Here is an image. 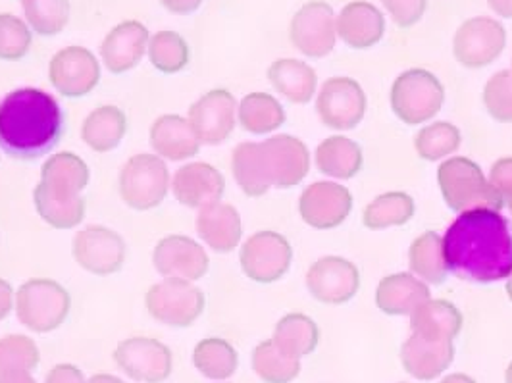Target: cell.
Here are the masks:
<instances>
[{
	"instance_id": "11a10c76",
	"label": "cell",
	"mask_w": 512,
	"mask_h": 383,
	"mask_svg": "<svg viewBox=\"0 0 512 383\" xmlns=\"http://www.w3.org/2000/svg\"><path fill=\"white\" fill-rule=\"evenodd\" d=\"M505 291H507V295H509V299L512 301V274L507 278V285H505Z\"/></svg>"
},
{
	"instance_id": "74e56055",
	"label": "cell",
	"mask_w": 512,
	"mask_h": 383,
	"mask_svg": "<svg viewBox=\"0 0 512 383\" xmlns=\"http://www.w3.org/2000/svg\"><path fill=\"white\" fill-rule=\"evenodd\" d=\"M461 143V129L451 122H436L416 133L414 151L426 162H439L459 151Z\"/></svg>"
},
{
	"instance_id": "f907efd6",
	"label": "cell",
	"mask_w": 512,
	"mask_h": 383,
	"mask_svg": "<svg viewBox=\"0 0 512 383\" xmlns=\"http://www.w3.org/2000/svg\"><path fill=\"white\" fill-rule=\"evenodd\" d=\"M487 4L497 16L512 20V0H487Z\"/></svg>"
},
{
	"instance_id": "9f6ffc18",
	"label": "cell",
	"mask_w": 512,
	"mask_h": 383,
	"mask_svg": "<svg viewBox=\"0 0 512 383\" xmlns=\"http://www.w3.org/2000/svg\"><path fill=\"white\" fill-rule=\"evenodd\" d=\"M505 383H512V362L505 370Z\"/></svg>"
},
{
	"instance_id": "44dd1931",
	"label": "cell",
	"mask_w": 512,
	"mask_h": 383,
	"mask_svg": "<svg viewBox=\"0 0 512 383\" xmlns=\"http://www.w3.org/2000/svg\"><path fill=\"white\" fill-rule=\"evenodd\" d=\"M170 189L178 203L201 210L222 201L226 179L218 168L208 162H189L174 174Z\"/></svg>"
},
{
	"instance_id": "484cf974",
	"label": "cell",
	"mask_w": 512,
	"mask_h": 383,
	"mask_svg": "<svg viewBox=\"0 0 512 383\" xmlns=\"http://www.w3.org/2000/svg\"><path fill=\"white\" fill-rule=\"evenodd\" d=\"M453 341H428L410 335L401 347V364L405 372L420 382H432L453 364Z\"/></svg>"
},
{
	"instance_id": "1f68e13d",
	"label": "cell",
	"mask_w": 512,
	"mask_h": 383,
	"mask_svg": "<svg viewBox=\"0 0 512 383\" xmlns=\"http://www.w3.org/2000/svg\"><path fill=\"white\" fill-rule=\"evenodd\" d=\"M410 274L428 283L439 285L447 280L449 266L443 249V237L436 231H426L412 241L409 249Z\"/></svg>"
},
{
	"instance_id": "8fae6325",
	"label": "cell",
	"mask_w": 512,
	"mask_h": 383,
	"mask_svg": "<svg viewBox=\"0 0 512 383\" xmlns=\"http://www.w3.org/2000/svg\"><path fill=\"white\" fill-rule=\"evenodd\" d=\"M293 260V249L282 233L272 230L256 231L239 253V264L249 280L268 285L282 280Z\"/></svg>"
},
{
	"instance_id": "6da1fadb",
	"label": "cell",
	"mask_w": 512,
	"mask_h": 383,
	"mask_svg": "<svg viewBox=\"0 0 512 383\" xmlns=\"http://www.w3.org/2000/svg\"><path fill=\"white\" fill-rule=\"evenodd\" d=\"M449 272L474 283H495L512 274V226L497 210L462 212L443 237Z\"/></svg>"
},
{
	"instance_id": "8992f818",
	"label": "cell",
	"mask_w": 512,
	"mask_h": 383,
	"mask_svg": "<svg viewBox=\"0 0 512 383\" xmlns=\"http://www.w3.org/2000/svg\"><path fill=\"white\" fill-rule=\"evenodd\" d=\"M445 89L432 72L410 68L391 85L389 104L393 114L407 126H420L439 114Z\"/></svg>"
},
{
	"instance_id": "5bb4252c",
	"label": "cell",
	"mask_w": 512,
	"mask_h": 383,
	"mask_svg": "<svg viewBox=\"0 0 512 383\" xmlns=\"http://www.w3.org/2000/svg\"><path fill=\"white\" fill-rule=\"evenodd\" d=\"M114 360L118 368L135 382H166L174 368V358L168 345L153 337H129L116 351Z\"/></svg>"
},
{
	"instance_id": "db71d44e",
	"label": "cell",
	"mask_w": 512,
	"mask_h": 383,
	"mask_svg": "<svg viewBox=\"0 0 512 383\" xmlns=\"http://www.w3.org/2000/svg\"><path fill=\"white\" fill-rule=\"evenodd\" d=\"M89 383H126L122 382L120 378H116V376H112V374H97V376H93Z\"/></svg>"
},
{
	"instance_id": "836d02e7",
	"label": "cell",
	"mask_w": 512,
	"mask_h": 383,
	"mask_svg": "<svg viewBox=\"0 0 512 383\" xmlns=\"http://www.w3.org/2000/svg\"><path fill=\"white\" fill-rule=\"evenodd\" d=\"M237 120L245 131L266 135L282 128L285 110L282 103L268 93H249L237 104Z\"/></svg>"
},
{
	"instance_id": "ac0fdd59",
	"label": "cell",
	"mask_w": 512,
	"mask_h": 383,
	"mask_svg": "<svg viewBox=\"0 0 512 383\" xmlns=\"http://www.w3.org/2000/svg\"><path fill=\"white\" fill-rule=\"evenodd\" d=\"M154 270L164 278L199 281L205 278L210 258L205 247L187 235H166L153 251Z\"/></svg>"
},
{
	"instance_id": "d590c367",
	"label": "cell",
	"mask_w": 512,
	"mask_h": 383,
	"mask_svg": "<svg viewBox=\"0 0 512 383\" xmlns=\"http://www.w3.org/2000/svg\"><path fill=\"white\" fill-rule=\"evenodd\" d=\"M193 364L208 380L224 382L235 374L239 366V355L226 339L206 337L197 343L193 351Z\"/></svg>"
},
{
	"instance_id": "c3c4849f",
	"label": "cell",
	"mask_w": 512,
	"mask_h": 383,
	"mask_svg": "<svg viewBox=\"0 0 512 383\" xmlns=\"http://www.w3.org/2000/svg\"><path fill=\"white\" fill-rule=\"evenodd\" d=\"M16 307V295L14 287L6 280L0 278V322L10 316V312Z\"/></svg>"
},
{
	"instance_id": "8d00e7d4",
	"label": "cell",
	"mask_w": 512,
	"mask_h": 383,
	"mask_svg": "<svg viewBox=\"0 0 512 383\" xmlns=\"http://www.w3.org/2000/svg\"><path fill=\"white\" fill-rule=\"evenodd\" d=\"M253 370L264 383H291L301 374V360L283 355L272 339H266L253 351Z\"/></svg>"
},
{
	"instance_id": "60d3db41",
	"label": "cell",
	"mask_w": 512,
	"mask_h": 383,
	"mask_svg": "<svg viewBox=\"0 0 512 383\" xmlns=\"http://www.w3.org/2000/svg\"><path fill=\"white\" fill-rule=\"evenodd\" d=\"M27 24L39 35L62 33L70 22V0H22Z\"/></svg>"
},
{
	"instance_id": "e575fe53",
	"label": "cell",
	"mask_w": 512,
	"mask_h": 383,
	"mask_svg": "<svg viewBox=\"0 0 512 383\" xmlns=\"http://www.w3.org/2000/svg\"><path fill=\"white\" fill-rule=\"evenodd\" d=\"M414 201L409 193L389 191L368 203L362 212V224L372 231L405 226L414 216Z\"/></svg>"
},
{
	"instance_id": "7a4b0ae2",
	"label": "cell",
	"mask_w": 512,
	"mask_h": 383,
	"mask_svg": "<svg viewBox=\"0 0 512 383\" xmlns=\"http://www.w3.org/2000/svg\"><path fill=\"white\" fill-rule=\"evenodd\" d=\"M64 116L47 91L24 87L0 101V147L16 158L49 153L62 137Z\"/></svg>"
},
{
	"instance_id": "4dcf8cb0",
	"label": "cell",
	"mask_w": 512,
	"mask_h": 383,
	"mask_svg": "<svg viewBox=\"0 0 512 383\" xmlns=\"http://www.w3.org/2000/svg\"><path fill=\"white\" fill-rule=\"evenodd\" d=\"M314 162L328 178L353 179L362 170L364 158L359 143L345 135H332L316 147Z\"/></svg>"
},
{
	"instance_id": "b9f144b4",
	"label": "cell",
	"mask_w": 512,
	"mask_h": 383,
	"mask_svg": "<svg viewBox=\"0 0 512 383\" xmlns=\"http://www.w3.org/2000/svg\"><path fill=\"white\" fill-rule=\"evenodd\" d=\"M39 360V347L31 337L12 333L0 339V376L22 370L31 372L39 366Z\"/></svg>"
},
{
	"instance_id": "f35d334b",
	"label": "cell",
	"mask_w": 512,
	"mask_h": 383,
	"mask_svg": "<svg viewBox=\"0 0 512 383\" xmlns=\"http://www.w3.org/2000/svg\"><path fill=\"white\" fill-rule=\"evenodd\" d=\"M149 60L160 74H180L189 64V45L176 31H158L149 41Z\"/></svg>"
},
{
	"instance_id": "5b68a950",
	"label": "cell",
	"mask_w": 512,
	"mask_h": 383,
	"mask_svg": "<svg viewBox=\"0 0 512 383\" xmlns=\"http://www.w3.org/2000/svg\"><path fill=\"white\" fill-rule=\"evenodd\" d=\"M72 308V297L64 285L49 278H31L16 291V314L29 332L58 330Z\"/></svg>"
},
{
	"instance_id": "e0dca14e",
	"label": "cell",
	"mask_w": 512,
	"mask_h": 383,
	"mask_svg": "<svg viewBox=\"0 0 512 383\" xmlns=\"http://www.w3.org/2000/svg\"><path fill=\"white\" fill-rule=\"evenodd\" d=\"M49 79L62 97L81 99L99 85L101 64L85 47H66L52 56Z\"/></svg>"
},
{
	"instance_id": "ab89813d",
	"label": "cell",
	"mask_w": 512,
	"mask_h": 383,
	"mask_svg": "<svg viewBox=\"0 0 512 383\" xmlns=\"http://www.w3.org/2000/svg\"><path fill=\"white\" fill-rule=\"evenodd\" d=\"M231 172H233V178L237 181V185L241 187V191L251 199L264 197L272 189L262 176L258 153H256V143L245 141L233 149Z\"/></svg>"
},
{
	"instance_id": "d6a6232c",
	"label": "cell",
	"mask_w": 512,
	"mask_h": 383,
	"mask_svg": "<svg viewBox=\"0 0 512 383\" xmlns=\"http://www.w3.org/2000/svg\"><path fill=\"white\" fill-rule=\"evenodd\" d=\"M272 341L282 351L283 355L291 358L308 357L316 351L320 341V330L312 318L301 312L285 314L276 324Z\"/></svg>"
},
{
	"instance_id": "ffe728a7",
	"label": "cell",
	"mask_w": 512,
	"mask_h": 383,
	"mask_svg": "<svg viewBox=\"0 0 512 383\" xmlns=\"http://www.w3.org/2000/svg\"><path fill=\"white\" fill-rule=\"evenodd\" d=\"M187 120L201 145H222L237 122V101L228 89H212L191 104Z\"/></svg>"
},
{
	"instance_id": "7dc6e473",
	"label": "cell",
	"mask_w": 512,
	"mask_h": 383,
	"mask_svg": "<svg viewBox=\"0 0 512 383\" xmlns=\"http://www.w3.org/2000/svg\"><path fill=\"white\" fill-rule=\"evenodd\" d=\"M45 383H89L83 372L74 364H56Z\"/></svg>"
},
{
	"instance_id": "7bdbcfd3",
	"label": "cell",
	"mask_w": 512,
	"mask_h": 383,
	"mask_svg": "<svg viewBox=\"0 0 512 383\" xmlns=\"http://www.w3.org/2000/svg\"><path fill=\"white\" fill-rule=\"evenodd\" d=\"M33 37L24 20L14 14H0V60H22L31 49Z\"/></svg>"
},
{
	"instance_id": "680465c9",
	"label": "cell",
	"mask_w": 512,
	"mask_h": 383,
	"mask_svg": "<svg viewBox=\"0 0 512 383\" xmlns=\"http://www.w3.org/2000/svg\"><path fill=\"white\" fill-rule=\"evenodd\" d=\"M511 72H512V70H511Z\"/></svg>"
},
{
	"instance_id": "2e32d148",
	"label": "cell",
	"mask_w": 512,
	"mask_h": 383,
	"mask_svg": "<svg viewBox=\"0 0 512 383\" xmlns=\"http://www.w3.org/2000/svg\"><path fill=\"white\" fill-rule=\"evenodd\" d=\"M307 289L318 303L345 305L359 293V268L343 256L318 258L308 268Z\"/></svg>"
},
{
	"instance_id": "30bf717a",
	"label": "cell",
	"mask_w": 512,
	"mask_h": 383,
	"mask_svg": "<svg viewBox=\"0 0 512 383\" xmlns=\"http://www.w3.org/2000/svg\"><path fill=\"white\" fill-rule=\"evenodd\" d=\"M505 47V27L487 16L466 20L453 39V54L466 70H482L491 66L503 54Z\"/></svg>"
},
{
	"instance_id": "d4e9b609",
	"label": "cell",
	"mask_w": 512,
	"mask_h": 383,
	"mask_svg": "<svg viewBox=\"0 0 512 383\" xmlns=\"http://www.w3.org/2000/svg\"><path fill=\"white\" fill-rule=\"evenodd\" d=\"M195 230L199 239L214 253L226 255L237 249L243 237L241 214L228 203H214L199 210Z\"/></svg>"
},
{
	"instance_id": "f1b7e54d",
	"label": "cell",
	"mask_w": 512,
	"mask_h": 383,
	"mask_svg": "<svg viewBox=\"0 0 512 383\" xmlns=\"http://www.w3.org/2000/svg\"><path fill=\"white\" fill-rule=\"evenodd\" d=\"M128 131V118L122 108L106 104L95 108L81 126L83 143L95 153H110L118 149Z\"/></svg>"
},
{
	"instance_id": "277c9868",
	"label": "cell",
	"mask_w": 512,
	"mask_h": 383,
	"mask_svg": "<svg viewBox=\"0 0 512 383\" xmlns=\"http://www.w3.org/2000/svg\"><path fill=\"white\" fill-rule=\"evenodd\" d=\"M437 183L453 212L462 214L478 208L501 212L505 208L503 199L491 187L482 168L466 156H453L441 162L437 168Z\"/></svg>"
},
{
	"instance_id": "6f0895ef",
	"label": "cell",
	"mask_w": 512,
	"mask_h": 383,
	"mask_svg": "<svg viewBox=\"0 0 512 383\" xmlns=\"http://www.w3.org/2000/svg\"><path fill=\"white\" fill-rule=\"evenodd\" d=\"M401 383H407V382H401Z\"/></svg>"
},
{
	"instance_id": "f6af8a7d",
	"label": "cell",
	"mask_w": 512,
	"mask_h": 383,
	"mask_svg": "<svg viewBox=\"0 0 512 383\" xmlns=\"http://www.w3.org/2000/svg\"><path fill=\"white\" fill-rule=\"evenodd\" d=\"M382 4L391 20L403 29L416 26L428 8V0H382Z\"/></svg>"
},
{
	"instance_id": "f546056e",
	"label": "cell",
	"mask_w": 512,
	"mask_h": 383,
	"mask_svg": "<svg viewBox=\"0 0 512 383\" xmlns=\"http://www.w3.org/2000/svg\"><path fill=\"white\" fill-rule=\"evenodd\" d=\"M268 81L272 87L293 104H308L312 101L318 76L312 66L297 58H280L270 64Z\"/></svg>"
},
{
	"instance_id": "4fadbf2b",
	"label": "cell",
	"mask_w": 512,
	"mask_h": 383,
	"mask_svg": "<svg viewBox=\"0 0 512 383\" xmlns=\"http://www.w3.org/2000/svg\"><path fill=\"white\" fill-rule=\"evenodd\" d=\"M289 39L293 47L308 58H326L332 54L337 41L332 6L324 0L303 4L289 24Z\"/></svg>"
},
{
	"instance_id": "7c38bea8",
	"label": "cell",
	"mask_w": 512,
	"mask_h": 383,
	"mask_svg": "<svg viewBox=\"0 0 512 383\" xmlns=\"http://www.w3.org/2000/svg\"><path fill=\"white\" fill-rule=\"evenodd\" d=\"M316 112L326 128L351 131L366 114V93L351 77H330L316 99Z\"/></svg>"
},
{
	"instance_id": "ba28073f",
	"label": "cell",
	"mask_w": 512,
	"mask_h": 383,
	"mask_svg": "<svg viewBox=\"0 0 512 383\" xmlns=\"http://www.w3.org/2000/svg\"><path fill=\"white\" fill-rule=\"evenodd\" d=\"M145 307L156 322L170 328H189L205 312L203 289L193 281L168 280L154 283L145 295Z\"/></svg>"
},
{
	"instance_id": "681fc988",
	"label": "cell",
	"mask_w": 512,
	"mask_h": 383,
	"mask_svg": "<svg viewBox=\"0 0 512 383\" xmlns=\"http://www.w3.org/2000/svg\"><path fill=\"white\" fill-rule=\"evenodd\" d=\"M162 6L178 16H187L199 10V6L203 4V0H160Z\"/></svg>"
},
{
	"instance_id": "83f0119b",
	"label": "cell",
	"mask_w": 512,
	"mask_h": 383,
	"mask_svg": "<svg viewBox=\"0 0 512 383\" xmlns=\"http://www.w3.org/2000/svg\"><path fill=\"white\" fill-rule=\"evenodd\" d=\"M462 324L461 310L445 299H428L410 314V330L428 341H453Z\"/></svg>"
},
{
	"instance_id": "603a6c76",
	"label": "cell",
	"mask_w": 512,
	"mask_h": 383,
	"mask_svg": "<svg viewBox=\"0 0 512 383\" xmlns=\"http://www.w3.org/2000/svg\"><path fill=\"white\" fill-rule=\"evenodd\" d=\"M337 37L351 49H372L382 41L385 18L380 8L366 0H355L341 8L335 18Z\"/></svg>"
},
{
	"instance_id": "bcb514c9",
	"label": "cell",
	"mask_w": 512,
	"mask_h": 383,
	"mask_svg": "<svg viewBox=\"0 0 512 383\" xmlns=\"http://www.w3.org/2000/svg\"><path fill=\"white\" fill-rule=\"evenodd\" d=\"M489 183L491 187L499 193L505 206L511 210L512 214V156L499 158L489 172Z\"/></svg>"
},
{
	"instance_id": "4316f807",
	"label": "cell",
	"mask_w": 512,
	"mask_h": 383,
	"mask_svg": "<svg viewBox=\"0 0 512 383\" xmlns=\"http://www.w3.org/2000/svg\"><path fill=\"white\" fill-rule=\"evenodd\" d=\"M428 299H432L430 285L405 272L385 276L376 289V307L389 316H410Z\"/></svg>"
},
{
	"instance_id": "3957f363",
	"label": "cell",
	"mask_w": 512,
	"mask_h": 383,
	"mask_svg": "<svg viewBox=\"0 0 512 383\" xmlns=\"http://www.w3.org/2000/svg\"><path fill=\"white\" fill-rule=\"evenodd\" d=\"M91 172L81 156L56 153L41 168V181L33 191V205L39 218L51 226L76 222L85 199L81 193L89 185Z\"/></svg>"
},
{
	"instance_id": "d6986e66",
	"label": "cell",
	"mask_w": 512,
	"mask_h": 383,
	"mask_svg": "<svg viewBox=\"0 0 512 383\" xmlns=\"http://www.w3.org/2000/svg\"><path fill=\"white\" fill-rule=\"evenodd\" d=\"M353 210V195L335 181L310 183L301 193L299 214L314 230L339 228Z\"/></svg>"
},
{
	"instance_id": "7402d4cb",
	"label": "cell",
	"mask_w": 512,
	"mask_h": 383,
	"mask_svg": "<svg viewBox=\"0 0 512 383\" xmlns=\"http://www.w3.org/2000/svg\"><path fill=\"white\" fill-rule=\"evenodd\" d=\"M149 29L137 20H128L114 27L101 45L104 68L110 74H126L133 70L149 49Z\"/></svg>"
},
{
	"instance_id": "9c48e42d",
	"label": "cell",
	"mask_w": 512,
	"mask_h": 383,
	"mask_svg": "<svg viewBox=\"0 0 512 383\" xmlns=\"http://www.w3.org/2000/svg\"><path fill=\"white\" fill-rule=\"evenodd\" d=\"M262 176L270 187L289 189L299 185L310 172L307 145L293 135H274L256 143Z\"/></svg>"
},
{
	"instance_id": "52a82bcc",
	"label": "cell",
	"mask_w": 512,
	"mask_h": 383,
	"mask_svg": "<svg viewBox=\"0 0 512 383\" xmlns=\"http://www.w3.org/2000/svg\"><path fill=\"white\" fill-rule=\"evenodd\" d=\"M170 172L166 160L151 153L131 156L124 164L118 189L120 197L131 210L147 212L162 205L170 191Z\"/></svg>"
},
{
	"instance_id": "9a60e30c",
	"label": "cell",
	"mask_w": 512,
	"mask_h": 383,
	"mask_svg": "<svg viewBox=\"0 0 512 383\" xmlns=\"http://www.w3.org/2000/svg\"><path fill=\"white\" fill-rule=\"evenodd\" d=\"M77 264L93 276H112L126 262V241L118 231L106 226H87L77 231L72 243Z\"/></svg>"
},
{
	"instance_id": "cb8c5ba5",
	"label": "cell",
	"mask_w": 512,
	"mask_h": 383,
	"mask_svg": "<svg viewBox=\"0 0 512 383\" xmlns=\"http://www.w3.org/2000/svg\"><path fill=\"white\" fill-rule=\"evenodd\" d=\"M149 141L154 154L168 162L191 160L201 151V141L189 120L180 114L158 116L149 131Z\"/></svg>"
},
{
	"instance_id": "f5cc1de1",
	"label": "cell",
	"mask_w": 512,
	"mask_h": 383,
	"mask_svg": "<svg viewBox=\"0 0 512 383\" xmlns=\"http://www.w3.org/2000/svg\"><path fill=\"white\" fill-rule=\"evenodd\" d=\"M439 383H478L474 378L466 376V374H451L447 378H443Z\"/></svg>"
},
{
	"instance_id": "816d5d0a",
	"label": "cell",
	"mask_w": 512,
	"mask_h": 383,
	"mask_svg": "<svg viewBox=\"0 0 512 383\" xmlns=\"http://www.w3.org/2000/svg\"><path fill=\"white\" fill-rule=\"evenodd\" d=\"M0 383H37L35 378L31 376V372H10V374H2Z\"/></svg>"
},
{
	"instance_id": "ee69618b",
	"label": "cell",
	"mask_w": 512,
	"mask_h": 383,
	"mask_svg": "<svg viewBox=\"0 0 512 383\" xmlns=\"http://www.w3.org/2000/svg\"><path fill=\"white\" fill-rule=\"evenodd\" d=\"M487 114L501 124H512V72L501 70L489 77L484 87Z\"/></svg>"
}]
</instances>
